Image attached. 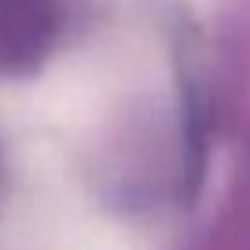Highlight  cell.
<instances>
[]
</instances>
